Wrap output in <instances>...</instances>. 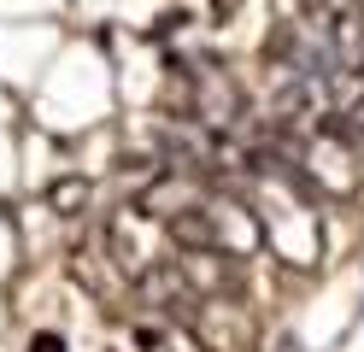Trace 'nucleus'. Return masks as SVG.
<instances>
[{
    "instance_id": "obj_4",
    "label": "nucleus",
    "mask_w": 364,
    "mask_h": 352,
    "mask_svg": "<svg viewBox=\"0 0 364 352\" xmlns=\"http://www.w3.org/2000/svg\"><path fill=\"white\" fill-rule=\"evenodd\" d=\"M24 352H65V341L53 335V329H41V335H30V346Z\"/></svg>"
},
{
    "instance_id": "obj_3",
    "label": "nucleus",
    "mask_w": 364,
    "mask_h": 352,
    "mask_svg": "<svg viewBox=\"0 0 364 352\" xmlns=\"http://www.w3.org/2000/svg\"><path fill=\"white\" fill-rule=\"evenodd\" d=\"M48 200H53L59 218H77V211L88 206V182H82V176H59V182L48 188Z\"/></svg>"
},
{
    "instance_id": "obj_2",
    "label": "nucleus",
    "mask_w": 364,
    "mask_h": 352,
    "mask_svg": "<svg viewBox=\"0 0 364 352\" xmlns=\"http://www.w3.org/2000/svg\"><path fill=\"white\" fill-rule=\"evenodd\" d=\"M135 346H141V352H206V341H200L188 323H171V317H165V329H159V323L141 329V335H135Z\"/></svg>"
},
{
    "instance_id": "obj_1",
    "label": "nucleus",
    "mask_w": 364,
    "mask_h": 352,
    "mask_svg": "<svg viewBox=\"0 0 364 352\" xmlns=\"http://www.w3.org/2000/svg\"><path fill=\"white\" fill-rule=\"evenodd\" d=\"M165 247H171L165 218H153L147 206L124 200L106 218V252H112V270H118L124 282H141L147 270H159V265H165Z\"/></svg>"
},
{
    "instance_id": "obj_5",
    "label": "nucleus",
    "mask_w": 364,
    "mask_h": 352,
    "mask_svg": "<svg viewBox=\"0 0 364 352\" xmlns=\"http://www.w3.org/2000/svg\"><path fill=\"white\" fill-rule=\"evenodd\" d=\"M235 6H241V0H212V23H223V18H230Z\"/></svg>"
}]
</instances>
